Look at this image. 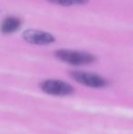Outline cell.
<instances>
[{
  "label": "cell",
  "mask_w": 133,
  "mask_h": 134,
  "mask_svg": "<svg viewBox=\"0 0 133 134\" xmlns=\"http://www.w3.org/2000/svg\"><path fill=\"white\" fill-rule=\"evenodd\" d=\"M23 38L33 45H49L56 40L55 37L48 32L36 29H27L23 33Z\"/></svg>",
  "instance_id": "277c9868"
},
{
  "label": "cell",
  "mask_w": 133,
  "mask_h": 134,
  "mask_svg": "<svg viewBox=\"0 0 133 134\" xmlns=\"http://www.w3.org/2000/svg\"><path fill=\"white\" fill-rule=\"evenodd\" d=\"M40 88L45 93L52 96L63 97L73 93L74 88L68 83L59 80H48L41 83Z\"/></svg>",
  "instance_id": "7a4b0ae2"
},
{
  "label": "cell",
  "mask_w": 133,
  "mask_h": 134,
  "mask_svg": "<svg viewBox=\"0 0 133 134\" xmlns=\"http://www.w3.org/2000/svg\"><path fill=\"white\" fill-rule=\"evenodd\" d=\"M50 3L56 4V5H64V7H70V5H84L89 0H48Z\"/></svg>",
  "instance_id": "8992f818"
},
{
  "label": "cell",
  "mask_w": 133,
  "mask_h": 134,
  "mask_svg": "<svg viewBox=\"0 0 133 134\" xmlns=\"http://www.w3.org/2000/svg\"><path fill=\"white\" fill-rule=\"evenodd\" d=\"M55 55L61 61L75 66L87 65L95 61V57L93 55L76 50L60 49L56 51Z\"/></svg>",
  "instance_id": "6da1fadb"
},
{
  "label": "cell",
  "mask_w": 133,
  "mask_h": 134,
  "mask_svg": "<svg viewBox=\"0 0 133 134\" xmlns=\"http://www.w3.org/2000/svg\"><path fill=\"white\" fill-rule=\"evenodd\" d=\"M20 26H21V20L19 18L9 16L3 21L0 27V30L4 34H11L19 29Z\"/></svg>",
  "instance_id": "5b68a950"
},
{
  "label": "cell",
  "mask_w": 133,
  "mask_h": 134,
  "mask_svg": "<svg viewBox=\"0 0 133 134\" xmlns=\"http://www.w3.org/2000/svg\"><path fill=\"white\" fill-rule=\"evenodd\" d=\"M70 75L77 82L80 83L82 85H85L87 87H89V88H105L108 85V81L103 77L98 74H95V73L76 70L72 71Z\"/></svg>",
  "instance_id": "3957f363"
}]
</instances>
